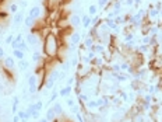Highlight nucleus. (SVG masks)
<instances>
[{
	"instance_id": "nucleus-9",
	"label": "nucleus",
	"mask_w": 162,
	"mask_h": 122,
	"mask_svg": "<svg viewBox=\"0 0 162 122\" xmlns=\"http://www.w3.org/2000/svg\"><path fill=\"white\" fill-rule=\"evenodd\" d=\"M73 93V87H70V86H64V87H62L59 90V97H63V98H67L70 97V94Z\"/></svg>"
},
{
	"instance_id": "nucleus-8",
	"label": "nucleus",
	"mask_w": 162,
	"mask_h": 122,
	"mask_svg": "<svg viewBox=\"0 0 162 122\" xmlns=\"http://www.w3.org/2000/svg\"><path fill=\"white\" fill-rule=\"evenodd\" d=\"M40 13H42V8H40V6H37V4H35V6H32V7H31L28 16H31L32 18H35V20H38V18L40 17Z\"/></svg>"
},
{
	"instance_id": "nucleus-46",
	"label": "nucleus",
	"mask_w": 162,
	"mask_h": 122,
	"mask_svg": "<svg viewBox=\"0 0 162 122\" xmlns=\"http://www.w3.org/2000/svg\"><path fill=\"white\" fill-rule=\"evenodd\" d=\"M17 115L20 117V119H21V121H24V117H25V111H20V110H18V112H17Z\"/></svg>"
},
{
	"instance_id": "nucleus-15",
	"label": "nucleus",
	"mask_w": 162,
	"mask_h": 122,
	"mask_svg": "<svg viewBox=\"0 0 162 122\" xmlns=\"http://www.w3.org/2000/svg\"><path fill=\"white\" fill-rule=\"evenodd\" d=\"M57 97H59V93H57V90H56V87H53L52 89V94H50V97H49V100H48V102H46V108H48L50 104H53V102L57 100Z\"/></svg>"
},
{
	"instance_id": "nucleus-49",
	"label": "nucleus",
	"mask_w": 162,
	"mask_h": 122,
	"mask_svg": "<svg viewBox=\"0 0 162 122\" xmlns=\"http://www.w3.org/2000/svg\"><path fill=\"white\" fill-rule=\"evenodd\" d=\"M38 122H50V121H49V119H46V118H40Z\"/></svg>"
},
{
	"instance_id": "nucleus-45",
	"label": "nucleus",
	"mask_w": 162,
	"mask_h": 122,
	"mask_svg": "<svg viewBox=\"0 0 162 122\" xmlns=\"http://www.w3.org/2000/svg\"><path fill=\"white\" fill-rule=\"evenodd\" d=\"M18 6H20L21 8H25V7H27V6H28V2H27V0H21V2H20V4H18Z\"/></svg>"
},
{
	"instance_id": "nucleus-19",
	"label": "nucleus",
	"mask_w": 162,
	"mask_h": 122,
	"mask_svg": "<svg viewBox=\"0 0 162 122\" xmlns=\"http://www.w3.org/2000/svg\"><path fill=\"white\" fill-rule=\"evenodd\" d=\"M53 111H55V114H56V117H60V115H63V107H62V104L59 101H55L52 105Z\"/></svg>"
},
{
	"instance_id": "nucleus-33",
	"label": "nucleus",
	"mask_w": 162,
	"mask_h": 122,
	"mask_svg": "<svg viewBox=\"0 0 162 122\" xmlns=\"http://www.w3.org/2000/svg\"><path fill=\"white\" fill-rule=\"evenodd\" d=\"M66 104H67V107H69V108H71L73 105H76V100H74V98H71V97H67V98H66Z\"/></svg>"
},
{
	"instance_id": "nucleus-14",
	"label": "nucleus",
	"mask_w": 162,
	"mask_h": 122,
	"mask_svg": "<svg viewBox=\"0 0 162 122\" xmlns=\"http://www.w3.org/2000/svg\"><path fill=\"white\" fill-rule=\"evenodd\" d=\"M24 25L27 27V28L32 30L34 27L37 25V20H35V18H32L31 16H27V17H24Z\"/></svg>"
},
{
	"instance_id": "nucleus-53",
	"label": "nucleus",
	"mask_w": 162,
	"mask_h": 122,
	"mask_svg": "<svg viewBox=\"0 0 162 122\" xmlns=\"http://www.w3.org/2000/svg\"><path fill=\"white\" fill-rule=\"evenodd\" d=\"M161 112H162V107H161Z\"/></svg>"
},
{
	"instance_id": "nucleus-52",
	"label": "nucleus",
	"mask_w": 162,
	"mask_h": 122,
	"mask_svg": "<svg viewBox=\"0 0 162 122\" xmlns=\"http://www.w3.org/2000/svg\"><path fill=\"white\" fill-rule=\"evenodd\" d=\"M151 2H158V0H151Z\"/></svg>"
},
{
	"instance_id": "nucleus-38",
	"label": "nucleus",
	"mask_w": 162,
	"mask_h": 122,
	"mask_svg": "<svg viewBox=\"0 0 162 122\" xmlns=\"http://www.w3.org/2000/svg\"><path fill=\"white\" fill-rule=\"evenodd\" d=\"M18 104H11V108H10V111H11V114L13 115H16L17 112H18Z\"/></svg>"
},
{
	"instance_id": "nucleus-10",
	"label": "nucleus",
	"mask_w": 162,
	"mask_h": 122,
	"mask_svg": "<svg viewBox=\"0 0 162 122\" xmlns=\"http://www.w3.org/2000/svg\"><path fill=\"white\" fill-rule=\"evenodd\" d=\"M55 84H56V80L53 77H50V76H46L44 80V89L46 90H52L53 87H55Z\"/></svg>"
},
{
	"instance_id": "nucleus-54",
	"label": "nucleus",
	"mask_w": 162,
	"mask_h": 122,
	"mask_svg": "<svg viewBox=\"0 0 162 122\" xmlns=\"http://www.w3.org/2000/svg\"><path fill=\"white\" fill-rule=\"evenodd\" d=\"M7 122H11V121H7Z\"/></svg>"
},
{
	"instance_id": "nucleus-1",
	"label": "nucleus",
	"mask_w": 162,
	"mask_h": 122,
	"mask_svg": "<svg viewBox=\"0 0 162 122\" xmlns=\"http://www.w3.org/2000/svg\"><path fill=\"white\" fill-rule=\"evenodd\" d=\"M60 52V41L57 38V35L49 33L46 37L42 39V53L45 58L48 59H55L59 56Z\"/></svg>"
},
{
	"instance_id": "nucleus-5",
	"label": "nucleus",
	"mask_w": 162,
	"mask_h": 122,
	"mask_svg": "<svg viewBox=\"0 0 162 122\" xmlns=\"http://www.w3.org/2000/svg\"><path fill=\"white\" fill-rule=\"evenodd\" d=\"M44 53H42V51H38L37 48L32 51V55H31V59H32V62L35 63V65H40L42 62H44Z\"/></svg>"
},
{
	"instance_id": "nucleus-24",
	"label": "nucleus",
	"mask_w": 162,
	"mask_h": 122,
	"mask_svg": "<svg viewBox=\"0 0 162 122\" xmlns=\"http://www.w3.org/2000/svg\"><path fill=\"white\" fill-rule=\"evenodd\" d=\"M98 10H99V8H98L97 4H89V6H88V10H87V11H88L89 16L92 17V16H97V14H98Z\"/></svg>"
},
{
	"instance_id": "nucleus-21",
	"label": "nucleus",
	"mask_w": 162,
	"mask_h": 122,
	"mask_svg": "<svg viewBox=\"0 0 162 122\" xmlns=\"http://www.w3.org/2000/svg\"><path fill=\"white\" fill-rule=\"evenodd\" d=\"M13 56L16 58L17 61H21V59L25 58V52L21 51V49H13Z\"/></svg>"
},
{
	"instance_id": "nucleus-12",
	"label": "nucleus",
	"mask_w": 162,
	"mask_h": 122,
	"mask_svg": "<svg viewBox=\"0 0 162 122\" xmlns=\"http://www.w3.org/2000/svg\"><path fill=\"white\" fill-rule=\"evenodd\" d=\"M81 24H82V28L84 30H88L91 27V16H89L88 13L81 16Z\"/></svg>"
},
{
	"instance_id": "nucleus-20",
	"label": "nucleus",
	"mask_w": 162,
	"mask_h": 122,
	"mask_svg": "<svg viewBox=\"0 0 162 122\" xmlns=\"http://www.w3.org/2000/svg\"><path fill=\"white\" fill-rule=\"evenodd\" d=\"M159 25H154V24H150V28H148V35H151V37H157L159 33Z\"/></svg>"
},
{
	"instance_id": "nucleus-50",
	"label": "nucleus",
	"mask_w": 162,
	"mask_h": 122,
	"mask_svg": "<svg viewBox=\"0 0 162 122\" xmlns=\"http://www.w3.org/2000/svg\"><path fill=\"white\" fill-rule=\"evenodd\" d=\"M159 16H161V18H162V8L159 10Z\"/></svg>"
},
{
	"instance_id": "nucleus-29",
	"label": "nucleus",
	"mask_w": 162,
	"mask_h": 122,
	"mask_svg": "<svg viewBox=\"0 0 162 122\" xmlns=\"http://www.w3.org/2000/svg\"><path fill=\"white\" fill-rule=\"evenodd\" d=\"M115 23L118 25H123L126 24V20H124V16H122V14H119V16L115 17Z\"/></svg>"
},
{
	"instance_id": "nucleus-2",
	"label": "nucleus",
	"mask_w": 162,
	"mask_h": 122,
	"mask_svg": "<svg viewBox=\"0 0 162 122\" xmlns=\"http://www.w3.org/2000/svg\"><path fill=\"white\" fill-rule=\"evenodd\" d=\"M40 39H44V38L40 37L39 31H38V33L31 31V33H28L25 35V42L28 44V46H35V48H37L38 44H40Z\"/></svg>"
},
{
	"instance_id": "nucleus-35",
	"label": "nucleus",
	"mask_w": 162,
	"mask_h": 122,
	"mask_svg": "<svg viewBox=\"0 0 162 122\" xmlns=\"http://www.w3.org/2000/svg\"><path fill=\"white\" fill-rule=\"evenodd\" d=\"M80 108H81L80 104H76V105H73L71 108H70V111H71V112L76 115V114H78V112H80Z\"/></svg>"
},
{
	"instance_id": "nucleus-55",
	"label": "nucleus",
	"mask_w": 162,
	"mask_h": 122,
	"mask_svg": "<svg viewBox=\"0 0 162 122\" xmlns=\"http://www.w3.org/2000/svg\"><path fill=\"white\" fill-rule=\"evenodd\" d=\"M147 2H150V0H147Z\"/></svg>"
},
{
	"instance_id": "nucleus-47",
	"label": "nucleus",
	"mask_w": 162,
	"mask_h": 122,
	"mask_svg": "<svg viewBox=\"0 0 162 122\" xmlns=\"http://www.w3.org/2000/svg\"><path fill=\"white\" fill-rule=\"evenodd\" d=\"M21 119H20V117H18V115H13V118H11V122H20Z\"/></svg>"
},
{
	"instance_id": "nucleus-23",
	"label": "nucleus",
	"mask_w": 162,
	"mask_h": 122,
	"mask_svg": "<svg viewBox=\"0 0 162 122\" xmlns=\"http://www.w3.org/2000/svg\"><path fill=\"white\" fill-rule=\"evenodd\" d=\"M77 98H78V101H80V102H84V104L88 101V100H91L89 94H88V93H84V91H81V93L77 95Z\"/></svg>"
},
{
	"instance_id": "nucleus-31",
	"label": "nucleus",
	"mask_w": 162,
	"mask_h": 122,
	"mask_svg": "<svg viewBox=\"0 0 162 122\" xmlns=\"http://www.w3.org/2000/svg\"><path fill=\"white\" fill-rule=\"evenodd\" d=\"M14 38H16V35H14V34H8L7 37L4 38V44H6V45H11L13 41H14Z\"/></svg>"
},
{
	"instance_id": "nucleus-18",
	"label": "nucleus",
	"mask_w": 162,
	"mask_h": 122,
	"mask_svg": "<svg viewBox=\"0 0 162 122\" xmlns=\"http://www.w3.org/2000/svg\"><path fill=\"white\" fill-rule=\"evenodd\" d=\"M45 118L46 119H49L50 122H53L55 119L57 118L56 117V114H55V111H53V108L52 107H49V108H46V112H45Z\"/></svg>"
},
{
	"instance_id": "nucleus-41",
	"label": "nucleus",
	"mask_w": 162,
	"mask_h": 122,
	"mask_svg": "<svg viewBox=\"0 0 162 122\" xmlns=\"http://www.w3.org/2000/svg\"><path fill=\"white\" fill-rule=\"evenodd\" d=\"M66 0H49V3H50V6H53V4H63Z\"/></svg>"
},
{
	"instance_id": "nucleus-51",
	"label": "nucleus",
	"mask_w": 162,
	"mask_h": 122,
	"mask_svg": "<svg viewBox=\"0 0 162 122\" xmlns=\"http://www.w3.org/2000/svg\"><path fill=\"white\" fill-rule=\"evenodd\" d=\"M2 111H3V108H2V105H0V114H2Z\"/></svg>"
},
{
	"instance_id": "nucleus-28",
	"label": "nucleus",
	"mask_w": 162,
	"mask_h": 122,
	"mask_svg": "<svg viewBox=\"0 0 162 122\" xmlns=\"http://www.w3.org/2000/svg\"><path fill=\"white\" fill-rule=\"evenodd\" d=\"M118 95L120 97V100H122L123 102H127V101H129V94L126 93V91H123V90H119Z\"/></svg>"
},
{
	"instance_id": "nucleus-4",
	"label": "nucleus",
	"mask_w": 162,
	"mask_h": 122,
	"mask_svg": "<svg viewBox=\"0 0 162 122\" xmlns=\"http://www.w3.org/2000/svg\"><path fill=\"white\" fill-rule=\"evenodd\" d=\"M69 24L73 27V28H77L81 25V16L77 14V13H73L69 16Z\"/></svg>"
},
{
	"instance_id": "nucleus-48",
	"label": "nucleus",
	"mask_w": 162,
	"mask_h": 122,
	"mask_svg": "<svg viewBox=\"0 0 162 122\" xmlns=\"http://www.w3.org/2000/svg\"><path fill=\"white\" fill-rule=\"evenodd\" d=\"M3 80H2V77H0V91H2V90H3Z\"/></svg>"
},
{
	"instance_id": "nucleus-27",
	"label": "nucleus",
	"mask_w": 162,
	"mask_h": 122,
	"mask_svg": "<svg viewBox=\"0 0 162 122\" xmlns=\"http://www.w3.org/2000/svg\"><path fill=\"white\" fill-rule=\"evenodd\" d=\"M108 4H109V0H97V6H98V8H101V10L108 7Z\"/></svg>"
},
{
	"instance_id": "nucleus-11",
	"label": "nucleus",
	"mask_w": 162,
	"mask_h": 122,
	"mask_svg": "<svg viewBox=\"0 0 162 122\" xmlns=\"http://www.w3.org/2000/svg\"><path fill=\"white\" fill-rule=\"evenodd\" d=\"M24 23V13L22 11H18L14 14V17H13V24L16 25V27H18L20 24H22Z\"/></svg>"
},
{
	"instance_id": "nucleus-22",
	"label": "nucleus",
	"mask_w": 162,
	"mask_h": 122,
	"mask_svg": "<svg viewBox=\"0 0 162 122\" xmlns=\"http://www.w3.org/2000/svg\"><path fill=\"white\" fill-rule=\"evenodd\" d=\"M101 21H102V18H101V14H97V16H92V17H91V27H95V28H97L98 25L101 24Z\"/></svg>"
},
{
	"instance_id": "nucleus-13",
	"label": "nucleus",
	"mask_w": 162,
	"mask_h": 122,
	"mask_svg": "<svg viewBox=\"0 0 162 122\" xmlns=\"http://www.w3.org/2000/svg\"><path fill=\"white\" fill-rule=\"evenodd\" d=\"M148 10V20H158L159 17V11L157 10L155 7H150V8H147Z\"/></svg>"
},
{
	"instance_id": "nucleus-16",
	"label": "nucleus",
	"mask_w": 162,
	"mask_h": 122,
	"mask_svg": "<svg viewBox=\"0 0 162 122\" xmlns=\"http://www.w3.org/2000/svg\"><path fill=\"white\" fill-rule=\"evenodd\" d=\"M17 67L20 69V72H25V70H28V69H29V62H27L25 59L17 61Z\"/></svg>"
},
{
	"instance_id": "nucleus-34",
	"label": "nucleus",
	"mask_w": 162,
	"mask_h": 122,
	"mask_svg": "<svg viewBox=\"0 0 162 122\" xmlns=\"http://www.w3.org/2000/svg\"><path fill=\"white\" fill-rule=\"evenodd\" d=\"M42 108H44V101H42V100H38V101L35 102V110L42 111Z\"/></svg>"
},
{
	"instance_id": "nucleus-40",
	"label": "nucleus",
	"mask_w": 162,
	"mask_h": 122,
	"mask_svg": "<svg viewBox=\"0 0 162 122\" xmlns=\"http://www.w3.org/2000/svg\"><path fill=\"white\" fill-rule=\"evenodd\" d=\"M6 56H7V55H6V51H4V48H3V46H0V61H3Z\"/></svg>"
},
{
	"instance_id": "nucleus-6",
	"label": "nucleus",
	"mask_w": 162,
	"mask_h": 122,
	"mask_svg": "<svg viewBox=\"0 0 162 122\" xmlns=\"http://www.w3.org/2000/svg\"><path fill=\"white\" fill-rule=\"evenodd\" d=\"M69 41H70V45H73V46H78L81 44V34L78 31H73V33L70 34L69 37Z\"/></svg>"
},
{
	"instance_id": "nucleus-36",
	"label": "nucleus",
	"mask_w": 162,
	"mask_h": 122,
	"mask_svg": "<svg viewBox=\"0 0 162 122\" xmlns=\"http://www.w3.org/2000/svg\"><path fill=\"white\" fill-rule=\"evenodd\" d=\"M122 4H124L126 7H134V0H123Z\"/></svg>"
},
{
	"instance_id": "nucleus-17",
	"label": "nucleus",
	"mask_w": 162,
	"mask_h": 122,
	"mask_svg": "<svg viewBox=\"0 0 162 122\" xmlns=\"http://www.w3.org/2000/svg\"><path fill=\"white\" fill-rule=\"evenodd\" d=\"M95 42H97V41L94 39L92 37H87L84 41H82V45L85 46V49H87V51H89V49H91L94 45H95Z\"/></svg>"
},
{
	"instance_id": "nucleus-30",
	"label": "nucleus",
	"mask_w": 162,
	"mask_h": 122,
	"mask_svg": "<svg viewBox=\"0 0 162 122\" xmlns=\"http://www.w3.org/2000/svg\"><path fill=\"white\" fill-rule=\"evenodd\" d=\"M120 31H122V28H120V25H115L113 28L110 30V34H112V35H113V37H118L119 34H120Z\"/></svg>"
},
{
	"instance_id": "nucleus-25",
	"label": "nucleus",
	"mask_w": 162,
	"mask_h": 122,
	"mask_svg": "<svg viewBox=\"0 0 162 122\" xmlns=\"http://www.w3.org/2000/svg\"><path fill=\"white\" fill-rule=\"evenodd\" d=\"M20 11V6L17 3H11L10 6H8V13L10 14H16V13Z\"/></svg>"
},
{
	"instance_id": "nucleus-44",
	"label": "nucleus",
	"mask_w": 162,
	"mask_h": 122,
	"mask_svg": "<svg viewBox=\"0 0 162 122\" xmlns=\"http://www.w3.org/2000/svg\"><path fill=\"white\" fill-rule=\"evenodd\" d=\"M39 117H40V111H35V112L32 114V117H31V118L37 121V119H39Z\"/></svg>"
},
{
	"instance_id": "nucleus-26",
	"label": "nucleus",
	"mask_w": 162,
	"mask_h": 122,
	"mask_svg": "<svg viewBox=\"0 0 162 122\" xmlns=\"http://www.w3.org/2000/svg\"><path fill=\"white\" fill-rule=\"evenodd\" d=\"M76 81H77V77H76V76H67V79H66V86L73 87V86L76 84Z\"/></svg>"
},
{
	"instance_id": "nucleus-39",
	"label": "nucleus",
	"mask_w": 162,
	"mask_h": 122,
	"mask_svg": "<svg viewBox=\"0 0 162 122\" xmlns=\"http://www.w3.org/2000/svg\"><path fill=\"white\" fill-rule=\"evenodd\" d=\"M87 56L89 58V61H94L97 58V53L94 52V51H87Z\"/></svg>"
},
{
	"instance_id": "nucleus-7",
	"label": "nucleus",
	"mask_w": 162,
	"mask_h": 122,
	"mask_svg": "<svg viewBox=\"0 0 162 122\" xmlns=\"http://www.w3.org/2000/svg\"><path fill=\"white\" fill-rule=\"evenodd\" d=\"M85 108L89 111V112H95V111H98V102L95 98H91V100H88V101L84 104Z\"/></svg>"
},
{
	"instance_id": "nucleus-43",
	"label": "nucleus",
	"mask_w": 162,
	"mask_h": 122,
	"mask_svg": "<svg viewBox=\"0 0 162 122\" xmlns=\"http://www.w3.org/2000/svg\"><path fill=\"white\" fill-rule=\"evenodd\" d=\"M20 102H21V98L18 97V95H14V97H13V102H11V104H18V105H20Z\"/></svg>"
},
{
	"instance_id": "nucleus-42",
	"label": "nucleus",
	"mask_w": 162,
	"mask_h": 122,
	"mask_svg": "<svg viewBox=\"0 0 162 122\" xmlns=\"http://www.w3.org/2000/svg\"><path fill=\"white\" fill-rule=\"evenodd\" d=\"M105 18H110V20H115V13L112 10H108V14H106Z\"/></svg>"
},
{
	"instance_id": "nucleus-32",
	"label": "nucleus",
	"mask_w": 162,
	"mask_h": 122,
	"mask_svg": "<svg viewBox=\"0 0 162 122\" xmlns=\"http://www.w3.org/2000/svg\"><path fill=\"white\" fill-rule=\"evenodd\" d=\"M69 62H70V66H71V67H77L78 63H80V59H78L77 56H73Z\"/></svg>"
},
{
	"instance_id": "nucleus-3",
	"label": "nucleus",
	"mask_w": 162,
	"mask_h": 122,
	"mask_svg": "<svg viewBox=\"0 0 162 122\" xmlns=\"http://www.w3.org/2000/svg\"><path fill=\"white\" fill-rule=\"evenodd\" d=\"M2 66H3V69L7 70V72H13V70H16V67H17L16 58L14 56H6L3 61H2Z\"/></svg>"
},
{
	"instance_id": "nucleus-37",
	"label": "nucleus",
	"mask_w": 162,
	"mask_h": 122,
	"mask_svg": "<svg viewBox=\"0 0 162 122\" xmlns=\"http://www.w3.org/2000/svg\"><path fill=\"white\" fill-rule=\"evenodd\" d=\"M150 39H151V35H148V34H147V35H144V37H142V39H141V44H144V45H148V44H150Z\"/></svg>"
}]
</instances>
